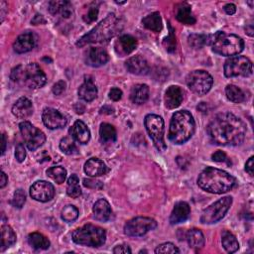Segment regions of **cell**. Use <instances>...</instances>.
Masks as SVG:
<instances>
[{
    "instance_id": "cell-1",
    "label": "cell",
    "mask_w": 254,
    "mask_h": 254,
    "mask_svg": "<svg viewBox=\"0 0 254 254\" xmlns=\"http://www.w3.org/2000/svg\"><path fill=\"white\" fill-rule=\"evenodd\" d=\"M206 132L211 141L222 146L240 145L246 135L244 122L230 112L217 114L207 125Z\"/></svg>"
},
{
    "instance_id": "cell-2",
    "label": "cell",
    "mask_w": 254,
    "mask_h": 254,
    "mask_svg": "<svg viewBox=\"0 0 254 254\" xmlns=\"http://www.w3.org/2000/svg\"><path fill=\"white\" fill-rule=\"evenodd\" d=\"M235 179L223 170L213 167L204 169L197 178V185L200 189L211 193H224L235 186Z\"/></svg>"
},
{
    "instance_id": "cell-3",
    "label": "cell",
    "mask_w": 254,
    "mask_h": 254,
    "mask_svg": "<svg viewBox=\"0 0 254 254\" xmlns=\"http://www.w3.org/2000/svg\"><path fill=\"white\" fill-rule=\"evenodd\" d=\"M10 78L13 82L32 89L41 88L47 82L45 72L36 63L19 64L13 67L10 72Z\"/></svg>"
},
{
    "instance_id": "cell-4",
    "label": "cell",
    "mask_w": 254,
    "mask_h": 254,
    "mask_svg": "<svg viewBox=\"0 0 254 254\" xmlns=\"http://www.w3.org/2000/svg\"><path fill=\"white\" fill-rule=\"evenodd\" d=\"M195 122L188 110H180L173 114L168 133L169 140L174 144H183L193 135Z\"/></svg>"
},
{
    "instance_id": "cell-5",
    "label": "cell",
    "mask_w": 254,
    "mask_h": 254,
    "mask_svg": "<svg viewBox=\"0 0 254 254\" xmlns=\"http://www.w3.org/2000/svg\"><path fill=\"white\" fill-rule=\"evenodd\" d=\"M120 30L119 19L114 13L107 15L99 24H97L91 31L82 36L77 42V47H83L87 44L103 43L109 41Z\"/></svg>"
},
{
    "instance_id": "cell-6",
    "label": "cell",
    "mask_w": 254,
    "mask_h": 254,
    "mask_svg": "<svg viewBox=\"0 0 254 254\" xmlns=\"http://www.w3.org/2000/svg\"><path fill=\"white\" fill-rule=\"evenodd\" d=\"M212 51L223 57L235 56L244 49V41L237 35L217 32L212 35Z\"/></svg>"
},
{
    "instance_id": "cell-7",
    "label": "cell",
    "mask_w": 254,
    "mask_h": 254,
    "mask_svg": "<svg viewBox=\"0 0 254 254\" xmlns=\"http://www.w3.org/2000/svg\"><path fill=\"white\" fill-rule=\"evenodd\" d=\"M72 240L79 245L99 247L103 245L106 240V231L99 226L87 223L72 232Z\"/></svg>"
},
{
    "instance_id": "cell-8",
    "label": "cell",
    "mask_w": 254,
    "mask_h": 254,
    "mask_svg": "<svg viewBox=\"0 0 254 254\" xmlns=\"http://www.w3.org/2000/svg\"><path fill=\"white\" fill-rule=\"evenodd\" d=\"M144 124L155 147L161 152L165 151L167 149V145L164 140L165 125L163 118L156 114H148L144 119Z\"/></svg>"
},
{
    "instance_id": "cell-9",
    "label": "cell",
    "mask_w": 254,
    "mask_h": 254,
    "mask_svg": "<svg viewBox=\"0 0 254 254\" xmlns=\"http://www.w3.org/2000/svg\"><path fill=\"white\" fill-rule=\"evenodd\" d=\"M231 204L232 197L230 195L219 198L202 211L200 216V222L204 224H212L219 221L228 211Z\"/></svg>"
},
{
    "instance_id": "cell-10",
    "label": "cell",
    "mask_w": 254,
    "mask_h": 254,
    "mask_svg": "<svg viewBox=\"0 0 254 254\" xmlns=\"http://www.w3.org/2000/svg\"><path fill=\"white\" fill-rule=\"evenodd\" d=\"M186 82L188 87L197 95L206 94L213 83L212 76L203 69H196L190 71L187 77Z\"/></svg>"
},
{
    "instance_id": "cell-11",
    "label": "cell",
    "mask_w": 254,
    "mask_h": 254,
    "mask_svg": "<svg viewBox=\"0 0 254 254\" xmlns=\"http://www.w3.org/2000/svg\"><path fill=\"white\" fill-rule=\"evenodd\" d=\"M223 69L226 77L249 76L252 74V63L244 56H233L225 61Z\"/></svg>"
},
{
    "instance_id": "cell-12",
    "label": "cell",
    "mask_w": 254,
    "mask_h": 254,
    "mask_svg": "<svg viewBox=\"0 0 254 254\" xmlns=\"http://www.w3.org/2000/svg\"><path fill=\"white\" fill-rule=\"evenodd\" d=\"M20 132L30 151H35L46 141V135L43 131L32 125L29 121H23L19 125Z\"/></svg>"
},
{
    "instance_id": "cell-13",
    "label": "cell",
    "mask_w": 254,
    "mask_h": 254,
    "mask_svg": "<svg viewBox=\"0 0 254 254\" xmlns=\"http://www.w3.org/2000/svg\"><path fill=\"white\" fill-rule=\"evenodd\" d=\"M157 227V221L151 217L138 216L130 219L124 225V233L128 236H143Z\"/></svg>"
},
{
    "instance_id": "cell-14",
    "label": "cell",
    "mask_w": 254,
    "mask_h": 254,
    "mask_svg": "<svg viewBox=\"0 0 254 254\" xmlns=\"http://www.w3.org/2000/svg\"><path fill=\"white\" fill-rule=\"evenodd\" d=\"M30 195L35 200L46 202L54 197L55 188L46 181H37L30 188Z\"/></svg>"
},
{
    "instance_id": "cell-15",
    "label": "cell",
    "mask_w": 254,
    "mask_h": 254,
    "mask_svg": "<svg viewBox=\"0 0 254 254\" xmlns=\"http://www.w3.org/2000/svg\"><path fill=\"white\" fill-rule=\"evenodd\" d=\"M43 123L50 129H59L63 128L66 125V118L64 114H62L59 110L47 107L43 110L42 113Z\"/></svg>"
},
{
    "instance_id": "cell-16",
    "label": "cell",
    "mask_w": 254,
    "mask_h": 254,
    "mask_svg": "<svg viewBox=\"0 0 254 254\" xmlns=\"http://www.w3.org/2000/svg\"><path fill=\"white\" fill-rule=\"evenodd\" d=\"M84 60L86 64L93 67H98L105 64L109 61V56L103 48L90 47L85 52Z\"/></svg>"
},
{
    "instance_id": "cell-17",
    "label": "cell",
    "mask_w": 254,
    "mask_h": 254,
    "mask_svg": "<svg viewBox=\"0 0 254 254\" xmlns=\"http://www.w3.org/2000/svg\"><path fill=\"white\" fill-rule=\"evenodd\" d=\"M37 44V36L32 32H26L17 37L13 49L17 54H24L34 49Z\"/></svg>"
},
{
    "instance_id": "cell-18",
    "label": "cell",
    "mask_w": 254,
    "mask_h": 254,
    "mask_svg": "<svg viewBox=\"0 0 254 254\" xmlns=\"http://www.w3.org/2000/svg\"><path fill=\"white\" fill-rule=\"evenodd\" d=\"M137 40L133 36L122 35L116 40L114 49L119 57H124L131 54L137 48Z\"/></svg>"
},
{
    "instance_id": "cell-19",
    "label": "cell",
    "mask_w": 254,
    "mask_h": 254,
    "mask_svg": "<svg viewBox=\"0 0 254 254\" xmlns=\"http://www.w3.org/2000/svg\"><path fill=\"white\" fill-rule=\"evenodd\" d=\"M49 12L53 16H60L62 19H68L73 13V8L69 1L54 0L49 3Z\"/></svg>"
},
{
    "instance_id": "cell-20",
    "label": "cell",
    "mask_w": 254,
    "mask_h": 254,
    "mask_svg": "<svg viewBox=\"0 0 254 254\" xmlns=\"http://www.w3.org/2000/svg\"><path fill=\"white\" fill-rule=\"evenodd\" d=\"M184 92L178 85H171L165 92V105L168 109H175L179 107L183 101Z\"/></svg>"
},
{
    "instance_id": "cell-21",
    "label": "cell",
    "mask_w": 254,
    "mask_h": 254,
    "mask_svg": "<svg viewBox=\"0 0 254 254\" xmlns=\"http://www.w3.org/2000/svg\"><path fill=\"white\" fill-rule=\"evenodd\" d=\"M125 66L130 73L137 74V75H143L148 73L149 71L148 63L141 56H134L129 58L125 62Z\"/></svg>"
},
{
    "instance_id": "cell-22",
    "label": "cell",
    "mask_w": 254,
    "mask_h": 254,
    "mask_svg": "<svg viewBox=\"0 0 254 254\" xmlns=\"http://www.w3.org/2000/svg\"><path fill=\"white\" fill-rule=\"evenodd\" d=\"M70 137L79 144H86L90 139V131L81 121L76 120L69 129Z\"/></svg>"
},
{
    "instance_id": "cell-23",
    "label": "cell",
    "mask_w": 254,
    "mask_h": 254,
    "mask_svg": "<svg viewBox=\"0 0 254 254\" xmlns=\"http://www.w3.org/2000/svg\"><path fill=\"white\" fill-rule=\"evenodd\" d=\"M33 111L34 107L32 101L25 96L20 97L12 106V113L16 117L21 119H25L31 116L33 114Z\"/></svg>"
},
{
    "instance_id": "cell-24",
    "label": "cell",
    "mask_w": 254,
    "mask_h": 254,
    "mask_svg": "<svg viewBox=\"0 0 254 254\" xmlns=\"http://www.w3.org/2000/svg\"><path fill=\"white\" fill-rule=\"evenodd\" d=\"M83 170L89 177H99L105 175L109 171L105 163L98 158L88 159L84 164Z\"/></svg>"
},
{
    "instance_id": "cell-25",
    "label": "cell",
    "mask_w": 254,
    "mask_h": 254,
    "mask_svg": "<svg viewBox=\"0 0 254 254\" xmlns=\"http://www.w3.org/2000/svg\"><path fill=\"white\" fill-rule=\"evenodd\" d=\"M92 212H93V217L96 220L101 221V222H106L107 220L110 219L112 210H111L109 202L106 199L99 198L93 204Z\"/></svg>"
},
{
    "instance_id": "cell-26",
    "label": "cell",
    "mask_w": 254,
    "mask_h": 254,
    "mask_svg": "<svg viewBox=\"0 0 254 254\" xmlns=\"http://www.w3.org/2000/svg\"><path fill=\"white\" fill-rule=\"evenodd\" d=\"M190 213V207L188 202L186 201H179L175 204L171 215H170V222L172 224H178L184 222L188 219Z\"/></svg>"
},
{
    "instance_id": "cell-27",
    "label": "cell",
    "mask_w": 254,
    "mask_h": 254,
    "mask_svg": "<svg viewBox=\"0 0 254 254\" xmlns=\"http://www.w3.org/2000/svg\"><path fill=\"white\" fill-rule=\"evenodd\" d=\"M78 96L86 102H90L97 96V87L90 76H85L83 83L78 88Z\"/></svg>"
},
{
    "instance_id": "cell-28",
    "label": "cell",
    "mask_w": 254,
    "mask_h": 254,
    "mask_svg": "<svg viewBox=\"0 0 254 254\" xmlns=\"http://www.w3.org/2000/svg\"><path fill=\"white\" fill-rule=\"evenodd\" d=\"M176 19L185 25H192L195 23V18L192 16L191 7L189 3L182 2L176 5Z\"/></svg>"
},
{
    "instance_id": "cell-29",
    "label": "cell",
    "mask_w": 254,
    "mask_h": 254,
    "mask_svg": "<svg viewBox=\"0 0 254 254\" xmlns=\"http://www.w3.org/2000/svg\"><path fill=\"white\" fill-rule=\"evenodd\" d=\"M149 98V87L146 84L139 83L134 85L130 91V99L133 103L143 104Z\"/></svg>"
},
{
    "instance_id": "cell-30",
    "label": "cell",
    "mask_w": 254,
    "mask_h": 254,
    "mask_svg": "<svg viewBox=\"0 0 254 254\" xmlns=\"http://www.w3.org/2000/svg\"><path fill=\"white\" fill-rule=\"evenodd\" d=\"M142 24L148 30L159 33L163 29L162 18L159 12H153L142 19Z\"/></svg>"
},
{
    "instance_id": "cell-31",
    "label": "cell",
    "mask_w": 254,
    "mask_h": 254,
    "mask_svg": "<svg viewBox=\"0 0 254 254\" xmlns=\"http://www.w3.org/2000/svg\"><path fill=\"white\" fill-rule=\"evenodd\" d=\"M16 242V233L11 226L3 224L1 226V247L0 251L3 252L5 249L11 247Z\"/></svg>"
},
{
    "instance_id": "cell-32",
    "label": "cell",
    "mask_w": 254,
    "mask_h": 254,
    "mask_svg": "<svg viewBox=\"0 0 254 254\" xmlns=\"http://www.w3.org/2000/svg\"><path fill=\"white\" fill-rule=\"evenodd\" d=\"M185 239L188 241L191 248H201L204 245V236L202 232L197 228H191L186 232Z\"/></svg>"
},
{
    "instance_id": "cell-33",
    "label": "cell",
    "mask_w": 254,
    "mask_h": 254,
    "mask_svg": "<svg viewBox=\"0 0 254 254\" xmlns=\"http://www.w3.org/2000/svg\"><path fill=\"white\" fill-rule=\"evenodd\" d=\"M29 244L36 250H46L50 247V240L40 232H32L28 235Z\"/></svg>"
},
{
    "instance_id": "cell-34",
    "label": "cell",
    "mask_w": 254,
    "mask_h": 254,
    "mask_svg": "<svg viewBox=\"0 0 254 254\" xmlns=\"http://www.w3.org/2000/svg\"><path fill=\"white\" fill-rule=\"evenodd\" d=\"M99 138L101 143L114 142L117 138V133L114 126L109 123H101L99 128Z\"/></svg>"
},
{
    "instance_id": "cell-35",
    "label": "cell",
    "mask_w": 254,
    "mask_h": 254,
    "mask_svg": "<svg viewBox=\"0 0 254 254\" xmlns=\"http://www.w3.org/2000/svg\"><path fill=\"white\" fill-rule=\"evenodd\" d=\"M212 35L203 34H191L188 37V43L194 49H200L205 45H211Z\"/></svg>"
},
{
    "instance_id": "cell-36",
    "label": "cell",
    "mask_w": 254,
    "mask_h": 254,
    "mask_svg": "<svg viewBox=\"0 0 254 254\" xmlns=\"http://www.w3.org/2000/svg\"><path fill=\"white\" fill-rule=\"evenodd\" d=\"M221 243H222L223 248L228 253H234L239 248V243H238L236 237L231 232H229L227 230L222 233Z\"/></svg>"
},
{
    "instance_id": "cell-37",
    "label": "cell",
    "mask_w": 254,
    "mask_h": 254,
    "mask_svg": "<svg viewBox=\"0 0 254 254\" xmlns=\"http://www.w3.org/2000/svg\"><path fill=\"white\" fill-rule=\"evenodd\" d=\"M225 94L226 97L234 103H240L245 100L244 92L238 86L233 84H228L225 87Z\"/></svg>"
},
{
    "instance_id": "cell-38",
    "label": "cell",
    "mask_w": 254,
    "mask_h": 254,
    "mask_svg": "<svg viewBox=\"0 0 254 254\" xmlns=\"http://www.w3.org/2000/svg\"><path fill=\"white\" fill-rule=\"evenodd\" d=\"M66 193L72 198H76L81 194V189L79 187V180L76 175H71L67 179Z\"/></svg>"
},
{
    "instance_id": "cell-39",
    "label": "cell",
    "mask_w": 254,
    "mask_h": 254,
    "mask_svg": "<svg viewBox=\"0 0 254 254\" xmlns=\"http://www.w3.org/2000/svg\"><path fill=\"white\" fill-rule=\"evenodd\" d=\"M47 175L55 181L57 184H63L65 181L66 178V171L64 168L61 166H56V167H51L50 169L47 170Z\"/></svg>"
},
{
    "instance_id": "cell-40",
    "label": "cell",
    "mask_w": 254,
    "mask_h": 254,
    "mask_svg": "<svg viewBox=\"0 0 254 254\" xmlns=\"http://www.w3.org/2000/svg\"><path fill=\"white\" fill-rule=\"evenodd\" d=\"M61 150L66 155H73L77 153V147L71 137H64L60 142Z\"/></svg>"
},
{
    "instance_id": "cell-41",
    "label": "cell",
    "mask_w": 254,
    "mask_h": 254,
    "mask_svg": "<svg viewBox=\"0 0 254 254\" xmlns=\"http://www.w3.org/2000/svg\"><path fill=\"white\" fill-rule=\"evenodd\" d=\"M98 8H99V3L98 2H92L88 5V8L86 12L83 14L82 19L85 23L90 24L94 22L97 19L98 16Z\"/></svg>"
},
{
    "instance_id": "cell-42",
    "label": "cell",
    "mask_w": 254,
    "mask_h": 254,
    "mask_svg": "<svg viewBox=\"0 0 254 254\" xmlns=\"http://www.w3.org/2000/svg\"><path fill=\"white\" fill-rule=\"evenodd\" d=\"M78 216L77 208L72 204H66L62 210V218L66 222L74 221Z\"/></svg>"
},
{
    "instance_id": "cell-43",
    "label": "cell",
    "mask_w": 254,
    "mask_h": 254,
    "mask_svg": "<svg viewBox=\"0 0 254 254\" xmlns=\"http://www.w3.org/2000/svg\"><path fill=\"white\" fill-rule=\"evenodd\" d=\"M25 201H26V193H25V191L22 189L16 190L15 192H14L13 198L11 200V204L14 207L21 208L24 205Z\"/></svg>"
},
{
    "instance_id": "cell-44",
    "label": "cell",
    "mask_w": 254,
    "mask_h": 254,
    "mask_svg": "<svg viewBox=\"0 0 254 254\" xmlns=\"http://www.w3.org/2000/svg\"><path fill=\"white\" fill-rule=\"evenodd\" d=\"M155 253H172V254H175V253H180V250L179 248L171 243V242H166V243H163L161 245H159L156 249H155Z\"/></svg>"
},
{
    "instance_id": "cell-45",
    "label": "cell",
    "mask_w": 254,
    "mask_h": 254,
    "mask_svg": "<svg viewBox=\"0 0 254 254\" xmlns=\"http://www.w3.org/2000/svg\"><path fill=\"white\" fill-rule=\"evenodd\" d=\"M171 28V27H170ZM164 45L166 46V49L169 51V52H173V51H175V49H176V38H175V36H174V34H173V30H172V28H171V31H170V34H169V36L165 39V41H164Z\"/></svg>"
},
{
    "instance_id": "cell-46",
    "label": "cell",
    "mask_w": 254,
    "mask_h": 254,
    "mask_svg": "<svg viewBox=\"0 0 254 254\" xmlns=\"http://www.w3.org/2000/svg\"><path fill=\"white\" fill-rule=\"evenodd\" d=\"M83 186L89 189H101L103 185L101 182L92 179H83Z\"/></svg>"
},
{
    "instance_id": "cell-47",
    "label": "cell",
    "mask_w": 254,
    "mask_h": 254,
    "mask_svg": "<svg viewBox=\"0 0 254 254\" xmlns=\"http://www.w3.org/2000/svg\"><path fill=\"white\" fill-rule=\"evenodd\" d=\"M15 157L18 162H23L26 158V150L22 144H18L15 149Z\"/></svg>"
},
{
    "instance_id": "cell-48",
    "label": "cell",
    "mask_w": 254,
    "mask_h": 254,
    "mask_svg": "<svg viewBox=\"0 0 254 254\" xmlns=\"http://www.w3.org/2000/svg\"><path fill=\"white\" fill-rule=\"evenodd\" d=\"M65 86H66V84H65V82L64 81V80H60V81H58L57 83H55L54 84V86H53V93L55 94V95H61L64 90H65Z\"/></svg>"
},
{
    "instance_id": "cell-49",
    "label": "cell",
    "mask_w": 254,
    "mask_h": 254,
    "mask_svg": "<svg viewBox=\"0 0 254 254\" xmlns=\"http://www.w3.org/2000/svg\"><path fill=\"white\" fill-rule=\"evenodd\" d=\"M109 97L113 101H118L122 97V90L117 88V87H112L109 91Z\"/></svg>"
},
{
    "instance_id": "cell-50",
    "label": "cell",
    "mask_w": 254,
    "mask_h": 254,
    "mask_svg": "<svg viewBox=\"0 0 254 254\" xmlns=\"http://www.w3.org/2000/svg\"><path fill=\"white\" fill-rule=\"evenodd\" d=\"M211 159H212L214 162H218V163H220V162H224V161H226L227 157H226V154H225L223 151L218 150V151L214 152V153L211 155Z\"/></svg>"
},
{
    "instance_id": "cell-51",
    "label": "cell",
    "mask_w": 254,
    "mask_h": 254,
    "mask_svg": "<svg viewBox=\"0 0 254 254\" xmlns=\"http://www.w3.org/2000/svg\"><path fill=\"white\" fill-rule=\"evenodd\" d=\"M131 249L128 245L122 244V245H117L113 248V253L115 254H121V253H131Z\"/></svg>"
},
{
    "instance_id": "cell-52",
    "label": "cell",
    "mask_w": 254,
    "mask_h": 254,
    "mask_svg": "<svg viewBox=\"0 0 254 254\" xmlns=\"http://www.w3.org/2000/svg\"><path fill=\"white\" fill-rule=\"evenodd\" d=\"M253 160H254V157L251 156V157L248 159V161L246 162V164H245V171H246L250 176H253V168H254Z\"/></svg>"
},
{
    "instance_id": "cell-53",
    "label": "cell",
    "mask_w": 254,
    "mask_h": 254,
    "mask_svg": "<svg viewBox=\"0 0 254 254\" xmlns=\"http://www.w3.org/2000/svg\"><path fill=\"white\" fill-rule=\"evenodd\" d=\"M8 12V6L5 1H0V16H1V22L4 21V18Z\"/></svg>"
},
{
    "instance_id": "cell-54",
    "label": "cell",
    "mask_w": 254,
    "mask_h": 254,
    "mask_svg": "<svg viewBox=\"0 0 254 254\" xmlns=\"http://www.w3.org/2000/svg\"><path fill=\"white\" fill-rule=\"evenodd\" d=\"M223 9L226 12V14H228V15H232V14H234L236 12V6L234 4H232V3L226 4L223 7Z\"/></svg>"
},
{
    "instance_id": "cell-55",
    "label": "cell",
    "mask_w": 254,
    "mask_h": 254,
    "mask_svg": "<svg viewBox=\"0 0 254 254\" xmlns=\"http://www.w3.org/2000/svg\"><path fill=\"white\" fill-rule=\"evenodd\" d=\"M31 23L33 25H39V24H45L46 23V20L44 19V17L40 14H36L35 17L32 19Z\"/></svg>"
},
{
    "instance_id": "cell-56",
    "label": "cell",
    "mask_w": 254,
    "mask_h": 254,
    "mask_svg": "<svg viewBox=\"0 0 254 254\" xmlns=\"http://www.w3.org/2000/svg\"><path fill=\"white\" fill-rule=\"evenodd\" d=\"M7 183H8V177H7V175L2 171V172H1V183H0V188H1V189H3V188L7 185Z\"/></svg>"
},
{
    "instance_id": "cell-57",
    "label": "cell",
    "mask_w": 254,
    "mask_h": 254,
    "mask_svg": "<svg viewBox=\"0 0 254 254\" xmlns=\"http://www.w3.org/2000/svg\"><path fill=\"white\" fill-rule=\"evenodd\" d=\"M84 106L81 104V103H76L75 105H74V110H75V112L77 113V114H82L83 112H84Z\"/></svg>"
},
{
    "instance_id": "cell-58",
    "label": "cell",
    "mask_w": 254,
    "mask_h": 254,
    "mask_svg": "<svg viewBox=\"0 0 254 254\" xmlns=\"http://www.w3.org/2000/svg\"><path fill=\"white\" fill-rule=\"evenodd\" d=\"M245 30H246V33L249 35V36H253V32H254V29H253V24L252 23H249L246 25L245 27Z\"/></svg>"
},
{
    "instance_id": "cell-59",
    "label": "cell",
    "mask_w": 254,
    "mask_h": 254,
    "mask_svg": "<svg viewBox=\"0 0 254 254\" xmlns=\"http://www.w3.org/2000/svg\"><path fill=\"white\" fill-rule=\"evenodd\" d=\"M6 150V137L5 134H2V148H1V155L4 154Z\"/></svg>"
}]
</instances>
